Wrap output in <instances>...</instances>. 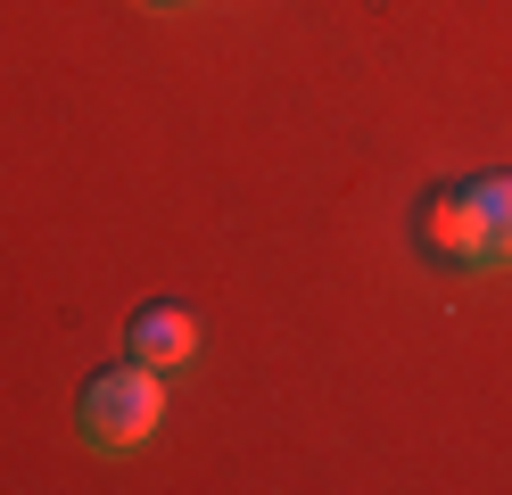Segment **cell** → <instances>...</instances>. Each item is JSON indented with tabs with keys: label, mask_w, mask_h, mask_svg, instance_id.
<instances>
[{
	"label": "cell",
	"mask_w": 512,
	"mask_h": 495,
	"mask_svg": "<svg viewBox=\"0 0 512 495\" xmlns=\"http://www.w3.org/2000/svg\"><path fill=\"white\" fill-rule=\"evenodd\" d=\"M124 355H141L149 372H182L190 355H199V314L190 306H149L124 322Z\"/></svg>",
	"instance_id": "obj_2"
},
{
	"label": "cell",
	"mask_w": 512,
	"mask_h": 495,
	"mask_svg": "<svg viewBox=\"0 0 512 495\" xmlns=\"http://www.w3.org/2000/svg\"><path fill=\"white\" fill-rule=\"evenodd\" d=\"M471 207H479V231H488L479 273H512V174H479L471 182Z\"/></svg>",
	"instance_id": "obj_4"
},
{
	"label": "cell",
	"mask_w": 512,
	"mask_h": 495,
	"mask_svg": "<svg viewBox=\"0 0 512 495\" xmlns=\"http://www.w3.org/2000/svg\"><path fill=\"white\" fill-rule=\"evenodd\" d=\"M422 240H430V256H438V264H463V273H479V256H488V231H479L471 182L430 198V215H422Z\"/></svg>",
	"instance_id": "obj_3"
},
{
	"label": "cell",
	"mask_w": 512,
	"mask_h": 495,
	"mask_svg": "<svg viewBox=\"0 0 512 495\" xmlns=\"http://www.w3.org/2000/svg\"><path fill=\"white\" fill-rule=\"evenodd\" d=\"M157 421H166V380H157L141 355L91 372L83 396H75V429H83L91 454H133V446L157 438Z\"/></svg>",
	"instance_id": "obj_1"
},
{
	"label": "cell",
	"mask_w": 512,
	"mask_h": 495,
	"mask_svg": "<svg viewBox=\"0 0 512 495\" xmlns=\"http://www.w3.org/2000/svg\"><path fill=\"white\" fill-rule=\"evenodd\" d=\"M149 9H174V0H149Z\"/></svg>",
	"instance_id": "obj_5"
}]
</instances>
